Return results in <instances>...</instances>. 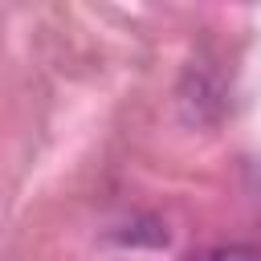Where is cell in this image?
Segmentation results:
<instances>
[{
  "mask_svg": "<svg viewBox=\"0 0 261 261\" xmlns=\"http://www.w3.org/2000/svg\"><path fill=\"white\" fill-rule=\"evenodd\" d=\"M188 261H261V253L257 249H245V245H220V249L192 253Z\"/></svg>",
  "mask_w": 261,
  "mask_h": 261,
  "instance_id": "6da1fadb",
  "label": "cell"
}]
</instances>
